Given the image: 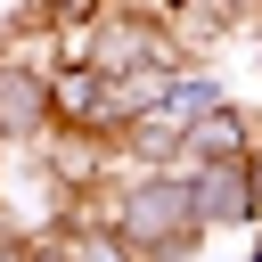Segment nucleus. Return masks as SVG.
I'll use <instances>...</instances> for the list:
<instances>
[{
    "mask_svg": "<svg viewBox=\"0 0 262 262\" xmlns=\"http://www.w3.org/2000/svg\"><path fill=\"white\" fill-rule=\"evenodd\" d=\"M139 254H188L196 246V188H188V172H172V164H139L131 180H123V196H115V213H106Z\"/></svg>",
    "mask_w": 262,
    "mask_h": 262,
    "instance_id": "obj_1",
    "label": "nucleus"
},
{
    "mask_svg": "<svg viewBox=\"0 0 262 262\" xmlns=\"http://www.w3.org/2000/svg\"><path fill=\"white\" fill-rule=\"evenodd\" d=\"M188 188H196V221H205V229H246V221H262L254 180H246V156L188 164Z\"/></svg>",
    "mask_w": 262,
    "mask_h": 262,
    "instance_id": "obj_2",
    "label": "nucleus"
},
{
    "mask_svg": "<svg viewBox=\"0 0 262 262\" xmlns=\"http://www.w3.org/2000/svg\"><path fill=\"white\" fill-rule=\"evenodd\" d=\"M0 115H8V139H41L49 131V74L0 57Z\"/></svg>",
    "mask_w": 262,
    "mask_h": 262,
    "instance_id": "obj_3",
    "label": "nucleus"
},
{
    "mask_svg": "<svg viewBox=\"0 0 262 262\" xmlns=\"http://www.w3.org/2000/svg\"><path fill=\"white\" fill-rule=\"evenodd\" d=\"M254 139H262V131H254V123L221 98L213 115H196V123H188V147H180V156H188V164H213V156H246Z\"/></svg>",
    "mask_w": 262,
    "mask_h": 262,
    "instance_id": "obj_4",
    "label": "nucleus"
},
{
    "mask_svg": "<svg viewBox=\"0 0 262 262\" xmlns=\"http://www.w3.org/2000/svg\"><path fill=\"white\" fill-rule=\"evenodd\" d=\"M221 98H229V90H221V74H188V66H172V82L156 90V115L188 131V123H196V115H213Z\"/></svg>",
    "mask_w": 262,
    "mask_h": 262,
    "instance_id": "obj_5",
    "label": "nucleus"
},
{
    "mask_svg": "<svg viewBox=\"0 0 262 262\" xmlns=\"http://www.w3.org/2000/svg\"><path fill=\"white\" fill-rule=\"evenodd\" d=\"M66 246H74V262H139V246H131L115 221H98V229H66Z\"/></svg>",
    "mask_w": 262,
    "mask_h": 262,
    "instance_id": "obj_6",
    "label": "nucleus"
},
{
    "mask_svg": "<svg viewBox=\"0 0 262 262\" xmlns=\"http://www.w3.org/2000/svg\"><path fill=\"white\" fill-rule=\"evenodd\" d=\"M33 16H49L57 33H90L106 16V0H33Z\"/></svg>",
    "mask_w": 262,
    "mask_h": 262,
    "instance_id": "obj_7",
    "label": "nucleus"
},
{
    "mask_svg": "<svg viewBox=\"0 0 262 262\" xmlns=\"http://www.w3.org/2000/svg\"><path fill=\"white\" fill-rule=\"evenodd\" d=\"M25 262H74V246H66V237H33V254H25Z\"/></svg>",
    "mask_w": 262,
    "mask_h": 262,
    "instance_id": "obj_8",
    "label": "nucleus"
},
{
    "mask_svg": "<svg viewBox=\"0 0 262 262\" xmlns=\"http://www.w3.org/2000/svg\"><path fill=\"white\" fill-rule=\"evenodd\" d=\"M33 254V237H0V262H25Z\"/></svg>",
    "mask_w": 262,
    "mask_h": 262,
    "instance_id": "obj_9",
    "label": "nucleus"
},
{
    "mask_svg": "<svg viewBox=\"0 0 262 262\" xmlns=\"http://www.w3.org/2000/svg\"><path fill=\"white\" fill-rule=\"evenodd\" d=\"M0 147H8V115H0Z\"/></svg>",
    "mask_w": 262,
    "mask_h": 262,
    "instance_id": "obj_10",
    "label": "nucleus"
},
{
    "mask_svg": "<svg viewBox=\"0 0 262 262\" xmlns=\"http://www.w3.org/2000/svg\"><path fill=\"white\" fill-rule=\"evenodd\" d=\"M254 262H262V237H254Z\"/></svg>",
    "mask_w": 262,
    "mask_h": 262,
    "instance_id": "obj_11",
    "label": "nucleus"
}]
</instances>
